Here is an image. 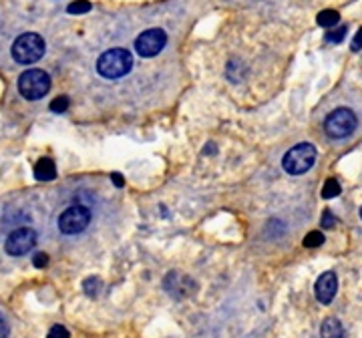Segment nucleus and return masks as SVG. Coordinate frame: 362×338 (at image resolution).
<instances>
[{
	"mask_svg": "<svg viewBox=\"0 0 362 338\" xmlns=\"http://www.w3.org/2000/svg\"><path fill=\"white\" fill-rule=\"evenodd\" d=\"M133 66V57L127 49H111L103 52L97 61V71L105 78L125 77Z\"/></svg>",
	"mask_w": 362,
	"mask_h": 338,
	"instance_id": "obj_1",
	"label": "nucleus"
},
{
	"mask_svg": "<svg viewBox=\"0 0 362 338\" xmlns=\"http://www.w3.org/2000/svg\"><path fill=\"white\" fill-rule=\"evenodd\" d=\"M47 51L45 39L37 35V33H25L13 42V59L21 65H30L42 59V54Z\"/></svg>",
	"mask_w": 362,
	"mask_h": 338,
	"instance_id": "obj_2",
	"label": "nucleus"
},
{
	"mask_svg": "<svg viewBox=\"0 0 362 338\" xmlns=\"http://www.w3.org/2000/svg\"><path fill=\"white\" fill-rule=\"evenodd\" d=\"M49 89H51V77L40 69H28L18 77V93L28 101H37L45 97Z\"/></svg>",
	"mask_w": 362,
	"mask_h": 338,
	"instance_id": "obj_3",
	"label": "nucleus"
},
{
	"mask_svg": "<svg viewBox=\"0 0 362 338\" xmlns=\"http://www.w3.org/2000/svg\"><path fill=\"white\" fill-rule=\"evenodd\" d=\"M358 125V119L354 115V111H350L346 107H340V109H334L326 121H324V131L328 133V137L332 139H344L354 133Z\"/></svg>",
	"mask_w": 362,
	"mask_h": 338,
	"instance_id": "obj_4",
	"label": "nucleus"
},
{
	"mask_svg": "<svg viewBox=\"0 0 362 338\" xmlns=\"http://www.w3.org/2000/svg\"><path fill=\"white\" fill-rule=\"evenodd\" d=\"M316 161V147L312 144H300L292 147L282 159V168L290 175H302L314 165Z\"/></svg>",
	"mask_w": 362,
	"mask_h": 338,
	"instance_id": "obj_5",
	"label": "nucleus"
},
{
	"mask_svg": "<svg viewBox=\"0 0 362 338\" xmlns=\"http://www.w3.org/2000/svg\"><path fill=\"white\" fill-rule=\"evenodd\" d=\"M90 223V211L85 206H71L59 216V230L65 235L81 234Z\"/></svg>",
	"mask_w": 362,
	"mask_h": 338,
	"instance_id": "obj_6",
	"label": "nucleus"
},
{
	"mask_svg": "<svg viewBox=\"0 0 362 338\" xmlns=\"http://www.w3.org/2000/svg\"><path fill=\"white\" fill-rule=\"evenodd\" d=\"M37 246V232L33 228H18L6 238L4 250L8 256H25Z\"/></svg>",
	"mask_w": 362,
	"mask_h": 338,
	"instance_id": "obj_7",
	"label": "nucleus"
},
{
	"mask_svg": "<svg viewBox=\"0 0 362 338\" xmlns=\"http://www.w3.org/2000/svg\"><path fill=\"white\" fill-rule=\"evenodd\" d=\"M165 42H168L165 30H161V28H149V30L141 33L139 39L135 40V51L139 52L141 57H145V59H149V57H156V54L163 51Z\"/></svg>",
	"mask_w": 362,
	"mask_h": 338,
	"instance_id": "obj_8",
	"label": "nucleus"
},
{
	"mask_svg": "<svg viewBox=\"0 0 362 338\" xmlns=\"http://www.w3.org/2000/svg\"><path fill=\"white\" fill-rule=\"evenodd\" d=\"M337 290L338 276L334 272H324L314 284V294H316L318 302H322V304H330L337 296Z\"/></svg>",
	"mask_w": 362,
	"mask_h": 338,
	"instance_id": "obj_9",
	"label": "nucleus"
},
{
	"mask_svg": "<svg viewBox=\"0 0 362 338\" xmlns=\"http://www.w3.org/2000/svg\"><path fill=\"white\" fill-rule=\"evenodd\" d=\"M35 177L39 180V182H51L57 177V168H54V161L49 159V157H42L37 161V165H35Z\"/></svg>",
	"mask_w": 362,
	"mask_h": 338,
	"instance_id": "obj_10",
	"label": "nucleus"
},
{
	"mask_svg": "<svg viewBox=\"0 0 362 338\" xmlns=\"http://www.w3.org/2000/svg\"><path fill=\"white\" fill-rule=\"evenodd\" d=\"M322 338H344V326L338 318H326L320 326Z\"/></svg>",
	"mask_w": 362,
	"mask_h": 338,
	"instance_id": "obj_11",
	"label": "nucleus"
},
{
	"mask_svg": "<svg viewBox=\"0 0 362 338\" xmlns=\"http://www.w3.org/2000/svg\"><path fill=\"white\" fill-rule=\"evenodd\" d=\"M338 21H340V14L337 11H322V13L316 16V23L324 28H334L338 25Z\"/></svg>",
	"mask_w": 362,
	"mask_h": 338,
	"instance_id": "obj_12",
	"label": "nucleus"
},
{
	"mask_svg": "<svg viewBox=\"0 0 362 338\" xmlns=\"http://www.w3.org/2000/svg\"><path fill=\"white\" fill-rule=\"evenodd\" d=\"M342 192V187H340V183L337 180H326L324 182L322 187V197L324 199H332V197H338Z\"/></svg>",
	"mask_w": 362,
	"mask_h": 338,
	"instance_id": "obj_13",
	"label": "nucleus"
},
{
	"mask_svg": "<svg viewBox=\"0 0 362 338\" xmlns=\"http://www.w3.org/2000/svg\"><path fill=\"white\" fill-rule=\"evenodd\" d=\"M324 244V234L322 232H318V230H314L310 234L304 238V246L306 247H318Z\"/></svg>",
	"mask_w": 362,
	"mask_h": 338,
	"instance_id": "obj_14",
	"label": "nucleus"
},
{
	"mask_svg": "<svg viewBox=\"0 0 362 338\" xmlns=\"http://www.w3.org/2000/svg\"><path fill=\"white\" fill-rule=\"evenodd\" d=\"M69 14H85L90 11V2L87 0H77V2H73V4H69Z\"/></svg>",
	"mask_w": 362,
	"mask_h": 338,
	"instance_id": "obj_15",
	"label": "nucleus"
},
{
	"mask_svg": "<svg viewBox=\"0 0 362 338\" xmlns=\"http://www.w3.org/2000/svg\"><path fill=\"white\" fill-rule=\"evenodd\" d=\"M344 37H346V26H338L337 30H328V33H326V40H328V42H334V45L342 42Z\"/></svg>",
	"mask_w": 362,
	"mask_h": 338,
	"instance_id": "obj_16",
	"label": "nucleus"
},
{
	"mask_svg": "<svg viewBox=\"0 0 362 338\" xmlns=\"http://www.w3.org/2000/svg\"><path fill=\"white\" fill-rule=\"evenodd\" d=\"M69 109V97H57L51 103L52 113H65Z\"/></svg>",
	"mask_w": 362,
	"mask_h": 338,
	"instance_id": "obj_17",
	"label": "nucleus"
},
{
	"mask_svg": "<svg viewBox=\"0 0 362 338\" xmlns=\"http://www.w3.org/2000/svg\"><path fill=\"white\" fill-rule=\"evenodd\" d=\"M47 338H71V334H69V330H66L65 326L57 325V326H52L51 330H49Z\"/></svg>",
	"mask_w": 362,
	"mask_h": 338,
	"instance_id": "obj_18",
	"label": "nucleus"
},
{
	"mask_svg": "<svg viewBox=\"0 0 362 338\" xmlns=\"http://www.w3.org/2000/svg\"><path fill=\"white\" fill-rule=\"evenodd\" d=\"M334 223H337V218L332 216V211H324V216H322V228L324 230H328V228H334Z\"/></svg>",
	"mask_w": 362,
	"mask_h": 338,
	"instance_id": "obj_19",
	"label": "nucleus"
},
{
	"mask_svg": "<svg viewBox=\"0 0 362 338\" xmlns=\"http://www.w3.org/2000/svg\"><path fill=\"white\" fill-rule=\"evenodd\" d=\"M33 262H35L37 268H45V266L49 264V256H47V254H37V256L33 258Z\"/></svg>",
	"mask_w": 362,
	"mask_h": 338,
	"instance_id": "obj_20",
	"label": "nucleus"
},
{
	"mask_svg": "<svg viewBox=\"0 0 362 338\" xmlns=\"http://www.w3.org/2000/svg\"><path fill=\"white\" fill-rule=\"evenodd\" d=\"M350 47H352V51L354 52L361 51L362 49V28L356 33V35H354V39H352V45H350Z\"/></svg>",
	"mask_w": 362,
	"mask_h": 338,
	"instance_id": "obj_21",
	"label": "nucleus"
},
{
	"mask_svg": "<svg viewBox=\"0 0 362 338\" xmlns=\"http://www.w3.org/2000/svg\"><path fill=\"white\" fill-rule=\"evenodd\" d=\"M11 334V330H8V325H6V320L0 316V338H8Z\"/></svg>",
	"mask_w": 362,
	"mask_h": 338,
	"instance_id": "obj_22",
	"label": "nucleus"
},
{
	"mask_svg": "<svg viewBox=\"0 0 362 338\" xmlns=\"http://www.w3.org/2000/svg\"><path fill=\"white\" fill-rule=\"evenodd\" d=\"M111 177H113V182H115L117 187H123V185H125V182H123V175H121V173H113Z\"/></svg>",
	"mask_w": 362,
	"mask_h": 338,
	"instance_id": "obj_23",
	"label": "nucleus"
},
{
	"mask_svg": "<svg viewBox=\"0 0 362 338\" xmlns=\"http://www.w3.org/2000/svg\"><path fill=\"white\" fill-rule=\"evenodd\" d=\"M361 220H362V208H361Z\"/></svg>",
	"mask_w": 362,
	"mask_h": 338,
	"instance_id": "obj_24",
	"label": "nucleus"
}]
</instances>
